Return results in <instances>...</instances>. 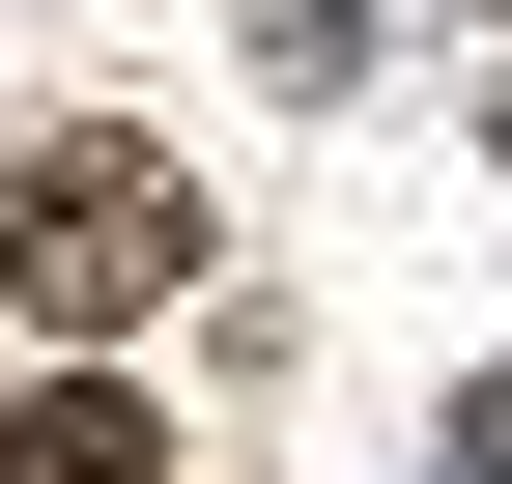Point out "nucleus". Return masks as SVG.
<instances>
[{
	"instance_id": "obj_3",
	"label": "nucleus",
	"mask_w": 512,
	"mask_h": 484,
	"mask_svg": "<svg viewBox=\"0 0 512 484\" xmlns=\"http://www.w3.org/2000/svg\"><path fill=\"white\" fill-rule=\"evenodd\" d=\"M456 484H512V371H484V399H456Z\"/></svg>"
},
{
	"instance_id": "obj_1",
	"label": "nucleus",
	"mask_w": 512,
	"mask_h": 484,
	"mask_svg": "<svg viewBox=\"0 0 512 484\" xmlns=\"http://www.w3.org/2000/svg\"><path fill=\"white\" fill-rule=\"evenodd\" d=\"M0 285H29V314H171V285H200V200H171V143H57L29 200H0Z\"/></svg>"
},
{
	"instance_id": "obj_2",
	"label": "nucleus",
	"mask_w": 512,
	"mask_h": 484,
	"mask_svg": "<svg viewBox=\"0 0 512 484\" xmlns=\"http://www.w3.org/2000/svg\"><path fill=\"white\" fill-rule=\"evenodd\" d=\"M0 484H171V428L114 371H57V399H0Z\"/></svg>"
}]
</instances>
